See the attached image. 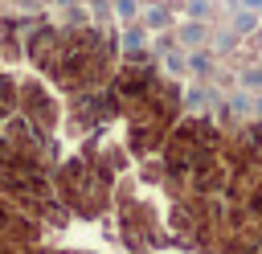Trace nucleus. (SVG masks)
<instances>
[{"label": "nucleus", "mask_w": 262, "mask_h": 254, "mask_svg": "<svg viewBox=\"0 0 262 254\" xmlns=\"http://www.w3.org/2000/svg\"><path fill=\"white\" fill-rule=\"evenodd\" d=\"M246 4H262V0H246Z\"/></svg>", "instance_id": "1"}]
</instances>
